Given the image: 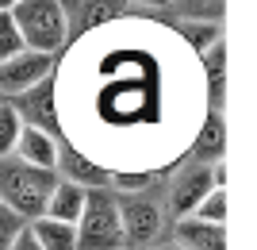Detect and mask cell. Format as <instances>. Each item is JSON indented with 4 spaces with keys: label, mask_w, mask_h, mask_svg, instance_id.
<instances>
[{
    "label": "cell",
    "mask_w": 257,
    "mask_h": 250,
    "mask_svg": "<svg viewBox=\"0 0 257 250\" xmlns=\"http://www.w3.org/2000/svg\"><path fill=\"white\" fill-rule=\"evenodd\" d=\"M12 16L20 23L27 50L54 58V50H62L69 39V16H65V4L58 0H20L12 4Z\"/></svg>",
    "instance_id": "cell-2"
},
{
    "label": "cell",
    "mask_w": 257,
    "mask_h": 250,
    "mask_svg": "<svg viewBox=\"0 0 257 250\" xmlns=\"http://www.w3.org/2000/svg\"><path fill=\"white\" fill-rule=\"evenodd\" d=\"M4 8H12V4H0V12H4Z\"/></svg>",
    "instance_id": "cell-23"
},
{
    "label": "cell",
    "mask_w": 257,
    "mask_h": 250,
    "mask_svg": "<svg viewBox=\"0 0 257 250\" xmlns=\"http://www.w3.org/2000/svg\"><path fill=\"white\" fill-rule=\"evenodd\" d=\"M27 231V219L20 212H12L8 204H0V250H12V242Z\"/></svg>",
    "instance_id": "cell-18"
},
{
    "label": "cell",
    "mask_w": 257,
    "mask_h": 250,
    "mask_svg": "<svg viewBox=\"0 0 257 250\" xmlns=\"http://www.w3.org/2000/svg\"><path fill=\"white\" fill-rule=\"evenodd\" d=\"M204 73H207V100L211 108L219 112L223 108V81H226V46H211L204 54Z\"/></svg>",
    "instance_id": "cell-15"
},
{
    "label": "cell",
    "mask_w": 257,
    "mask_h": 250,
    "mask_svg": "<svg viewBox=\"0 0 257 250\" xmlns=\"http://www.w3.org/2000/svg\"><path fill=\"white\" fill-rule=\"evenodd\" d=\"M223 150H226V123H223V112L211 108L200 135H196L192 154H196V162H215V158H223Z\"/></svg>",
    "instance_id": "cell-13"
},
{
    "label": "cell",
    "mask_w": 257,
    "mask_h": 250,
    "mask_svg": "<svg viewBox=\"0 0 257 250\" xmlns=\"http://www.w3.org/2000/svg\"><path fill=\"white\" fill-rule=\"evenodd\" d=\"M58 181L62 177L54 170H39L20 158H4L0 162V204H8L27 223H35L39 216H46V204H50Z\"/></svg>",
    "instance_id": "cell-1"
},
{
    "label": "cell",
    "mask_w": 257,
    "mask_h": 250,
    "mask_svg": "<svg viewBox=\"0 0 257 250\" xmlns=\"http://www.w3.org/2000/svg\"><path fill=\"white\" fill-rule=\"evenodd\" d=\"M150 250H181V246H177V242H173V246H150Z\"/></svg>",
    "instance_id": "cell-22"
},
{
    "label": "cell",
    "mask_w": 257,
    "mask_h": 250,
    "mask_svg": "<svg viewBox=\"0 0 257 250\" xmlns=\"http://www.w3.org/2000/svg\"><path fill=\"white\" fill-rule=\"evenodd\" d=\"M119 212H123V235L127 250H150L154 239L161 235V204L150 196H119Z\"/></svg>",
    "instance_id": "cell-4"
},
{
    "label": "cell",
    "mask_w": 257,
    "mask_h": 250,
    "mask_svg": "<svg viewBox=\"0 0 257 250\" xmlns=\"http://www.w3.org/2000/svg\"><path fill=\"white\" fill-rule=\"evenodd\" d=\"M50 69H54V58L50 54H39V50H23L20 58L0 65V93H31L39 89L43 81H50Z\"/></svg>",
    "instance_id": "cell-6"
},
{
    "label": "cell",
    "mask_w": 257,
    "mask_h": 250,
    "mask_svg": "<svg viewBox=\"0 0 257 250\" xmlns=\"http://www.w3.org/2000/svg\"><path fill=\"white\" fill-rule=\"evenodd\" d=\"M23 50H27V43H23L20 23H16L12 8H4V12H0V65L12 62V58H20Z\"/></svg>",
    "instance_id": "cell-17"
},
{
    "label": "cell",
    "mask_w": 257,
    "mask_h": 250,
    "mask_svg": "<svg viewBox=\"0 0 257 250\" xmlns=\"http://www.w3.org/2000/svg\"><path fill=\"white\" fill-rule=\"evenodd\" d=\"M12 250H43V246H39V239L31 235V223H27V231H23L20 239L12 242Z\"/></svg>",
    "instance_id": "cell-21"
},
{
    "label": "cell",
    "mask_w": 257,
    "mask_h": 250,
    "mask_svg": "<svg viewBox=\"0 0 257 250\" xmlns=\"http://www.w3.org/2000/svg\"><path fill=\"white\" fill-rule=\"evenodd\" d=\"M215 189V174H211V162H192L184 165L177 181L169 189V208L173 216L184 219V216H196V208L204 204V196Z\"/></svg>",
    "instance_id": "cell-5"
},
{
    "label": "cell",
    "mask_w": 257,
    "mask_h": 250,
    "mask_svg": "<svg viewBox=\"0 0 257 250\" xmlns=\"http://www.w3.org/2000/svg\"><path fill=\"white\" fill-rule=\"evenodd\" d=\"M77 250H127V235H123V212H119V196L107 189H92L88 193V208L81 223H77Z\"/></svg>",
    "instance_id": "cell-3"
},
{
    "label": "cell",
    "mask_w": 257,
    "mask_h": 250,
    "mask_svg": "<svg viewBox=\"0 0 257 250\" xmlns=\"http://www.w3.org/2000/svg\"><path fill=\"white\" fill-rule=\"evenodd\" d=\"M62 174L65 181H73V185H85V189H107L111 185V174H107L104 165L88 162V158H81L77 150H69V146H62Z\"/></svg>",
    "instance_id": "cell-11"
},
{
    "label": "cell",
    "mask_w": 257,
    "mask_h": 250,
    "mask_svg": "<svg viewBox=\"0 0 257 250\" xmlns=\"http://www.w3.org/2000/svg\"><path fill=\"white\" fill-rule=\"evenodd\" d=\"M31 235L39 239L43 250H77V246H81V239H77V223H62V219H50V216L35 219Z\"/></svg>",
    "instance_id": "cell-12"
},
{
    "label": "cell",
    "mask_w": 257,
    "mask_h": 250,
    "mask_svg": "<svg viewBox=\"0 0 257 250\" xmlns=\"http://www.w3.org/2000/svg\"><path fill=\"white\" fill-rule=\"evenodd\" d=\"M196 216L207 223H226V189H211L204 196V204L196 208Z\"/></svg>",
    "instance_id": "cell-19"
},
{
    "label": "cell",
    "mask_w": 257,
    "mask_h": 250,
    "mask_svg": "<svg viewBox=\"0 0 257 250\" xmlns=\"http://www.w3.org/2000/svg\"><path fill=\"white\" fill-rule=\"evenodd\" d=\"M181 35H184V43L192 46L200 58H204L211 46L223 43V27H219V20H184L181 23Z\"/></svg>",
    "instance_id": "cell-14"
},
{
    "label": "cell",
    "mask_w": 257,
    "mask_h": 250,
    "mask_svg": "<svg viewBox=\"0 0 257 250\" xmlns=\"http://www.w3.org/2000/svg\"><path fill=\"white\" fill-rule=\"evenodd\" d=\"M16 108H20L23 123L27 127H39V131H58V112H54V85L43 81L39 89L31 93H23V100H16Z\"/></svg>",
    "instance_id": "cell-9"
},
{
    "label": "cell",
    "mask_w": 257,
    "mask_h": 250,
    "mask_svg": "<svg viewBox=\"0 0 257 250\" xmlns=\"http://www.w3.org/2000/svg\"><path fill=\"white\" fill-rule=\"evenodd\" d=\"M173 239L181 250H226V227L223 223H207L200 216H184L173 227Z\"/></svg>",
    "instance_id": "cell-7"
},
{
    "label": "cell",
    "mask_w": 257,
    "mask_h": 250,
    "mask_svg": "<svg viewBox=\"0 0 257 250\" xmlns=\"http://www.w3.org/2000/svg\"><path fill=\"white\" fill-rule=\"evenodd\" d=\"M23 127H27V123H23L20 108L4 100V104H0V162L16 154V146H20V135H23Z\"/></svg>",
    "instance_id": "cell-16"
},
{
    "label": "cell",
    "mask_w": 257,
    "mask_h": 250,
    "mask_svg": "<svg viewBox=\"0 0 257 250\" xmlns=\"http://www.w3.org/2000/svg\"><path fill=\"white\" fill-rule=\"evenodd\" d=\"M111 185L127 196H142V189L154 185V174H111Z\"/></svg>",
    "instance_id": "cell-20"
},
{
    "label": "cell",
    "mask_w": 257,
    "mask_h": 250,
    "mask_svg": "<svg viewBox=\"0 0 257 250\" xmlns=\"http://www.w3.org/2000/svg\"><path fill=\"white\" fill-rule=\"evenodd\" d=\"M0 104H4V93H0Z\"/></svg>",
    "instance_id": "cell-24"
},
{
    "label": "cell",
    "mask_w": 257,
    "mask_h": 250,
    "mask_svg": "<svg viewBox=\"0 0 257 250\" xmlns=\"http://www.w3.org/2000/svg\"><path fill=\"white\" fill-rule=\"evenodd\" d=\"M16 158L27 165H39V170H58L62 162V146L50 131H39V127H23L20 135V146H16Z\"/></svg>",
    "instance_id": "cell-8"
},
{
    "label": "cell",
    "mask_w": 257,
    "mask_h": 250,
    "mask_svg": "<svg viewBox=\"0 0 257 250\" xmlns=\"http://www.w3.org/2000/svg\"><path fill=\"white\" fill-rule=\"evenodd\" d=\"M88 193L92 189L85 185H73V181H58V189H54L50 204H46V216L50 219H62V223H81V216H85L88 208Z\"/></svg>",
    "instance_id": "cell-10"
}]
</instances>
